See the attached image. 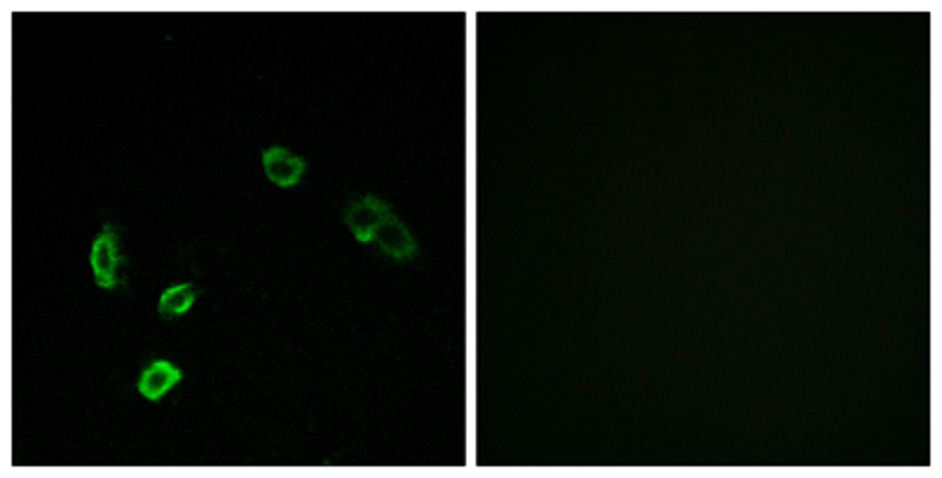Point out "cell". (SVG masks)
<instances>
[{
	"label": "cell",
	"mask_w": 942,
	"mask_h": 478,
	"mask_svg": "<svg viewBox=\"0 0 942 478\" xmlns=\"http://www.w3.org/2000/svg\"><path fill=\"white\" fill-rule=\"evenodd\" d=\"M195 303V289L190 284H179V286H172V289H167L165 293H162V298H160V314L165 319H172V317H181V314H186L190 310V305Z\"/></svg>",
	"instance_id": "6"
},
{
	"label": "cell",
	"mask_w": 942,
	"mask_h": 478,
	"mask_svg": "<svg viewBox=\"0 0 942 478\" xmlns=\"http://www.w3.org/2000/svg\"><path fill=\"white\" fill-rule=\"evenodd\" d=\"M373 239L387 256L397 258V261H408V258H413L415 251H418V244H415L413 235L397 216L389 218V221L375 232Z\"/></svg>",
	"instance_id": "4"
},
{
	"label": "cell",
	"mask_w": 942,
	"mask_h": 478,
	"mask_svg": "<svg viewBox=\"0 0 942 478\" xmlns=\"http://www.w3.org/2000/svg\"><path fill=\"white\" fill-rule=\"evenodd\" d=\"M263 167L268 179L279 188H291L300 181L305 172L303 157L291 155L289 150L282 146H272L263 153Z\"/></svg>",
	"instance_id": "3"
},
{
	"label": "cell",
	"mask_w": 942,
	"mask_h": 478,
	"mask_svg": "<svg viewBox=\"0 0 942 478\" xmlns=\"http://www.w3.org/2000/svg\"><path fill=\"white\" fill-rule=\"evenodd\" d=\"M179 380H181L179 368L169 364V361H155L153 366H148L146 371H143L139 380V392L146 396V399L157 401V399H162V396H165Z\"/></svg>",
	"instance_id": "5"
},
{
	"label": "cell",
	"mask_w": 942,
	"mask_h": 478,
	"mask_svg": "<svg viewBox=\"0 0 942 478\" xmlns=\"http://www.w3.org/2000/svg\"><path fill=\"white\" fill-rule=\"evenodd\" d=\"M392 216H394L392 209L373 195L364 197V200L352 202L350 207L345 209V221L347 225H350V230L354 232V237H357L359 242H373L375 232H378Z\"/></svg>",
	"instance_id": "1"
},
{
	"label": "cell",
	"mask_w": 942,
	"mask_h": 478,
	"mask_svg": "<svg viewBox=\"0 0 942 478\" xmlns=\"http://www.w3.org/2000/svg\"><path fill=\"white\" fill-rule=\"evenodd\" d=\"M118 265V235H115L111 225H106L92 247V270L101 289H111L118 282Z\"/></svg>",
	"instance_id": "2"
}]
</instances>
